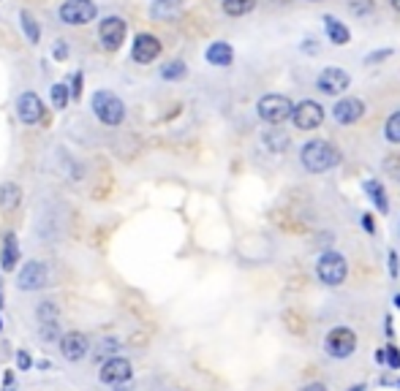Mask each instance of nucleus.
<instances>
[{
  "mask_svg": "<svg viewBox=\"0 0 400 391\" xmlns=\"http://www.w3.org/2000/svg\"><path fill=\"white\" fill-rule=\"evenodd\" d=\"M299 161H302V166L311 174H321V171L340 164V152L330 142H324V139H311L308 145L299 150Z\"/></svg>",
  "mask_w": 400,
  "mask_h": 391,
  "instance_id": "f257e3e1",
  "label": "nucleus"
},
{
  "mask_svg": "<svg viewBox=\"0 0 400 391\" xmlns=\"http://www.w3.org/2000/svg\"><path fill=\"white\" fill-rule=\"evenodd\" d=\"M90 109H93L96 120L109 125V128H117L126 120V103L120 101L112 90H96L90 98Z\"/></svg>",
  "mask_w": 400,
  "mask_h": 391,
  "instance_id": "f03ea898",
  "label": "nucleus"
},
{
  "mask_svg": "<svg viewBox=\"0 0 400 391\" xmlns=\"http://www.w3.org/2000/svg\"><path fill=\"white\" fill-rule=\"evenodd\" d=\"M98 380L109 389L128 391V383L134 380V364L126 356H109L98 367Z\"/></svg>",
  "mask_w": 400,
  "mask_h": 391,
  "instance_id": "7ed1b4c3",
  "label": "nucleus"
},
{
  "mask_svg": "<svg viewBox=\"0 0 400 391\" xmlns=\"http://www.w3.org/2000/svg\"><path fill=\"white\" fill-rule=\"evenodd\" d=\"M346 274H349V261H346V256L343 253H335V250H327V253H321L316 261V277L324 283V286H340L343 280H346Z\"/></svg>",
  "mask_w": 400,
  "mask_h": 391,
  "instance_id": "20e7f679",
  "label": "nucleus"
},
{
  "mask_svg": "<svg viewBox=\"0 0 400 391\" xmlns=\"http://www.w3.org/2000/svg\"><path fill=\"white\" fill-rule=\"evenodd\" d=\"M256 112L259 117L267 125H280L286 120H292V112H295V103L289 101L286 95H278V93H267L262 95L256 103Z\"/></svg>",
  "mask_w": 400,
  "mask_h": 391,
  "instance_id": "39448f33",
  "label": "nucleus"
},
{
  "mask_svg": "<svg viewBox=\"0 0 400 391\" xmlns=\"http://www.w3.org/2000/svg\"><path fill=\"white\" fill-rule=\"evenodd\" d=\"M324 350L333 359H349V356L357 353V334L349 326H335V329L327 331V337H324Z\"/></svg>",
  "mask_w": 400,
  "mask_h": 391,
  "instance_id": "423d86ee",
  "label": "nucleus"
},
{
  "mask_svg": "<svg viewBox=\"0 0 400 391\" xmlns=\"http://www.w3.org/2000/svg\"><path fill=\"white\" fill-rule=\"evenodd\" d=\"M49 286V267L39 261V258H30L25 261V267L17 272V289L20 291H41Z\"/></svg>",
  "mask_w": 400,
  "mask_h": 391,
  "instance_id": "0eeeda50",
  "label": "nucleus"
},
{
  "mask_svg": "<svg viewBox=\"0 0 400 391\" xmlns=\"http://www.w3.org/2000/svg\"><path fill=\"white\" fill-rule=\"evenodd\" d=\"M98 14V6L93 0H65L60 6V22L71 25V27H82L90 25Z\"/></svg>",
  "mask_w": 400,
  "mask_h": 391,
  "instance_id": "6e6552de",
  "label": "nucleus"
},
{
  "mask_svg": "<svg viewBox=\"0 0 400 391\" xmlns=\"http://www.w3.org/2000/svg\"><path fill=\"white\" fill-rule=\"evenodd\" d=\"M58 348H60V356L65 362H82L90 353V337L79 329L63 331L60 340H58Z\"/></svg>",
  "mask_w": 400,
  "mask_h": 391,
  "instance_id": "1a4fd4ad",
  "label": "nucleus"
},
{
  "mask_svg": "<svg viewBox=\"0 0 400 391\" xmlns=\"http://www.w3.org/2000/svg\"><path fill=\"white\" fill-rule=\"evenodd\" d=\"M126 33L128 27L123 17H106L98 25V39H101V46L106 52H117L123 46V41H126Z\"/></svg>",
  "mask_w": 400,
  "mask_h": 391,
  "instance_id": "9d476101",
  "label": "nucleus"
},
{
  "mask_svg": "<svg viewBox=\"0 0 400 391\" xmlns=\"http://www.w3.org/2000/svg\"><path fill=\"white\" fill-rule=\"evenodd\" d=\"M292 123L299 131H314V128H318V125L324 123V106L316 101L297 103L295 112H292Z\"/></svg>",
  "mask_w": 400,
  "mask_h": 391,
  "instance_id": "9b49d317",
  "label": "nucleus"
},
{
  "mask_svg": "<svg viewBox=\"0 0 400 391\" xmlns=\"http://www.w3.org/2000/svg\"><path fill=\"white\" fill-rule=\"evenodd\" d=\"M349 84H351V77L343 68H324L316 77V87L324 95H340L349 90Z\"/></svg>",
  "mask_w": 400,
  "mask_h": 391,
  "instance_id": "f8f14e48",
  "label": "nucleus"
},
{
  "mask_svg": "<svg viewBox=\"0 0 400 391\" xmlns=\"http://www.w3.org/2000/svg\"><path fill=\"white\" fill-rule=\"evenodd\" d=\"M17 117L22 125H39L44 120V101L36 93H22L17 98Z\"/></svg>",
  "mask_w": 400,
  "mask_h": 391,
  "instance_id": "ddd939ff",
  "label": "nucleus"
},
{
  "mask_svg": "<svg viewBox=\"0 0 400 391\" xmlns=\"http://www.w3.org/2000/svg\"><path fill=\"white\" fill-rule=\"evenodd\" d=\"M158 55H161V41H158L155 36H150V33H139V36L134 39V46H131V60L134 62L148 65V62H153Z\"/></svg>",
  "mask_w": 400,
  "mask_h": 391,
  "instance_id": "4468645a",
  "label": "nucleus"
},
{
  "mask_svg": "<svg viewBox=\"0 0 400 391\" xmlns=\"http://www.w3.org/2000/svg\"><path fill=\"white\" fill-rule=\"evenodd\" d=\"M362 114H365V103L359 101V98H340V101L333 106V117H335V123L340 125H351L362 120Z\"/></svg>",
  "mask_w": 400,
  "mask_h": 391,
  "instance_id": "2eb2a0df",
  "label": "nucleus"
},
{
  "mask_svg": "<svg viewBox=\"0 0 400 391\" xmlns=\"http://www.w3.org/2000/svg\"><path fill=\"white\" fill-rule=\"evenodd\" d=\"M20 264V242H17V234L14 231H6L3 234V245H0V267L3 272H14Z\"/></svg>",
  "mask_w": 400,
  "mask_h": 391,
  "instance_id": "dca6fc26",
  "label": "nucleus"
},
{
  "mask_svg": "<svg viewBox=\"0 0 400 391\" xmlns=\"http://www.w3.org/2000/svg\"><path fill=\"white\" fill-rule=\"evenodd\" d=\"M205 58H207V62H210V65L226 68V65H232V60H234V49L226 41H215V44H210V46H207Z\"/></svg>",
  "mask_w": 400,
  "mask_h": 391,
  "instance_id": "f3484780",
  "label": "nucleus"
},
{
  "mask_svg": "<svg viewBox=\"0 0 400 391\" xmlns=\"http://www.w3.org/2000/svg\"><path fill=\"white\" fill-rule=\"evenodd\" d=\"M22 201V187L17 183H0V209L11 212Z\"/></svg>",
  "mask_w": 400,
  "mask_h": 391,
  "instance_id": "a211bd4d",
  "label": "nucleus"
},
{
  "mask_svg": "<svg viewBox=\"0 0 400 391\" xmlns=\"http://www.w3.org/2000/svg\"><path fill=\"white\" fill-rule=\"evenodd\" d=\"M362 190L370 196V201H373V206L379 209V212H389V199H387V190H384V185L381 183H376V180H365L362 183Z\"/></svg>",
  "mask_w": 400,
  "mask_h": 391,
  "instance_id": "6ab92c4d",
  "label": "nucleus"
},
{
  "mask_svg": "<svg viewBox=\"0 0 400 391\" xmlns=\"http://www.w3.org/2000/svg\"><path fill=\"white\" fill-rule=\"evenodd\" d=\"M324 27H327V36H330V41L337 44V46H346V44L351 41V33H349V27H346L343 22H337L335 17H324Z\"/></svg>",
  "mask_w": 400,
  "mask_h": 391,
  "instance_id": "aec40b11",
  "label": "nucleus"
},
{
  "mask_svg": "<svg viewBox=\"0 0 400 391\" xmlns=\"http://www.w3.org/2000/svg\"><path fill=\"white\" fill-rule=\"evenodd\" d=\"M256 8V0H224V11L229 17H245Z\"/></svg>",
  "mask_w": 400,
  "mask_h": 391,
  "instance_id": "412c9836",
  "label": "nucleus"
},
{
  "mask_svg": "<svg viewBox=\"0 0 400 391\" xmlns=\"http://www.w3.org/2000/svg\"><path fill=\"white\" fill-rule=\"evenodd\" d=\"M20 22H22V30H25V36H27V41H30V44H39V41H41V27H39V22L33 20V14L22 11V14H20Z\"/></svg>",
  "mask_w": 400,
  "mask_h": 391,
  "instance_id": "4be33fe9",
  "label": "nucleus"
},
{
  "mask_svg": "<svg viewBox=\"0 0 400 391\" xmlns=\"http://www.w3.org/2000/svg\"><path fill=\"white\" fill-rule=\"evenodd\" d=\"M60 334H63L60 321H44V324H39V340L46 343V345H49V343H58Z\"/></svg>",
  "mask_w": 400,
  "mask_h": 391,
  "instance_id": "5701e85b",
  "label": "nucleus"
},
{
  "mask_svg": "<svg viewBox=\"0 0 400 391\" xmlns=\"http://www.w3.org/2000/svg\"><path fill=\"white\" fill-rule=\"evenodd\" d=\"M36 318H39V324H44V321H60V305H58V302H52V299L39 302V307H36Z\"/></svg>",
  "mask_w": 400,
  "mask_h": 391,
  "instance_id": "b1692460",
  "label": "nucleus"
},
{
  "mask_svg": "<svg viewBox=\"0 0 400 391\" xmlns=\"http://www.w3.org/2000/svg\"><path fill=\"white\" fill-rule=\"evenodd\" d=\"M264 145H267L270 152H286L289 136H286L283 131H267V133H264Z\"/></svg>",
  "mask_w": 400,
  "mask_h": 391,
  "instance_id": "393cba45",
  "label": "nucleus"
},
{
  "mask_svg": "<svg viewBox=\"0 0 400 391\" xmlns=\"http://www.w3.org/2000/svg\"><path fill=\"white\" fill-rule=\"evenodd\" d=\"M186 62L183 60H174V62H167L164 68H161V77L167 79V82H177V79H183L186 77Z\"/></svg>",
  "mask_w": 400,
  "mask_h": 391,
  "instance_id": "a878e982",
  "label": "nucleus"
},
{
  "mask_svg": "<svg viewBox=\"0 0 400 391\" xmlns=\"http://www.w3.org/2000/svg\"><path fill=\"white\" fill-rule=\"evenodd\" d=\"M180 6H183V0H155L153 17H172L180 11Z\"/></svg>",
  "mask_w": 400,
  "mask_h": 391,
  "instance_id": "bb28decb",
  "label": "nucleus"
},
{
  "mask_svg": "<svg viewBox=\"0 0 400 391\" xmlns=\"http://www.w3.org/2000/svg\"><path fill=\"white\" fill-rule=\"evenodd\" d=\"M68 98H71L68 84L63 82L52 84V106H55V109H65V106H68Z\"/></svg>",
  "mask_w": 400,
  "mask_h": 391,
  "instance_id": "cd10ccee",
  "label": "nucleus"
},
{
  "mask_svg": "<svg viewBox=\"0 0 400 391\" xmlns=\"http://www.w3.org/2000/svg\"><path fill=\"white\" fill-rule=\"evenodd\" d=\"M384 136H387L392 145H400V112H395V114L387 120V125H384Z\"/></svg>",
  "mask_w": 400,
  "mask_h": 391,
  "instance_id": "c85d7f7f",
  "label": "nucleus"
},
{
  "mask_svg": "<svg viewBox=\"0 0 400 391\" xmlns=\"http://www.w3.org/2000/svg\"><path fill=\"white\" fill-rule=\"evenodd\" d=\"M117 350H120V343H117L115 337H112V340L106 337L104 343H101V350H96V359H101V362H104V359H109V356H117Z\"/></svg>",
  "mask_w": 400,
  "mask_h": 391,
  "instance_id": "c756f323",
  "label": "nucleus"
},
{
  "mask_svg": "<svg viewBox=\"0 0 400 391\" xmlns=\"http://www.w3.org/2000/svg\"><path fill=\"white\" fill-rule=\"evenodd\" d=\"M349 8H351L357 17H365V14H370V11L376 8V3H373V0H349Z\"/></svg>",
  "mask_w": 400,
  "mask_h": 391,
  "instance_id": "7c9ffc66",
  "label": "nucleus"
},
{
  "mask_svg": "<svg viewBox=\"0 0 400 391\" xmlns=\"http://www.w3.org/2000/svg\"><path fill=\"white\" fill-rule=\"evenodd\" d=\"M17 370H22V372H27V370H33V356L27 353V350H17Z\"/></svg>",
  "mask_w": 400,
  "mask_h": 391,
  "instance_id": "2f4dec72",
  "label": "nucleus"
},
{
  "mask_svg": "<svg viewBox=\"0 0 400 391\" xmlns=\"http://www.w3.org/2000/svg\"><path fill=\"white\" fill-rule=\"evenodd\" d=\"M381 353H384L387 364H389L392 370H398V367H400V353H398V348H395V345H387V348L381 350Z\"/></svg>",
  "mask_w": 400,
  "mask_h": 391,
  "instance_id": "473e14b6",
  "label": "nucleus"
},
{
  "mask_svg": "<svg viewBox=\"0 0 400 391\" xmlns=\"http://www.w3.org/2000/svg\"><path fill=\"white\" fill-rule=\"evenodd\" d=\"M79 95H82V74L77 71L71 79V98H79Z\"/></svg>",
  "mask_w": 400,
  "mask_h": 391,
  "instance_id": "72a5a7b5",
  "label": "nucleus"
},
{
  "mask_svg": "<svg viewBox=\"0 0 400 391\" xmlns=\"http://www.w3.org/2000/svg\"><path fill=\"white\" fill-rule=\"evenodd\" d=\"M52 55H55V60H65V58H68V44H65V41H55V49H52Z\"/></svg>",
  "mask_w": 400,
  "mask_h": 391,
  "instance_id": "f704fd0d",
  "label": "nucleus"
},
{
  "mask_svg": "<svg viewBox=\"0 0 400 391\" xmlns=\"http://www.w3.org/2000/svg\"><path fill=\"white\" fill-rule=\"evenodd\" d=\"M0 391H17V386H14V372L11 370L3 372V386H0Z\"/></svg>",
  "mask_w": 400,
  "mask_h": 391,
  "instance_id": "c9c22d12",
  "label": "nucleus"
},
{
  "mask_svg": "<svg viewBox=\"0 0 400 391\" xmlns=\"http://www.w3.org/2000/svg\"><path fill=\"white\" fill-rule=\"evenodd\" d=\"M389 55H392V49H381V52H373V55H370V58H368V65H370V62L387 60V58H389Z\"/></svg>",
  "mask_w": 400,
  "mask_h": 391,
  "instance_id": "e433bc0d",
  "label": "nucleus"
},
{
  "mask_svg": "<svg viewBox=\"0 0 400 391\" xmlns=\"http://www.w3.org/2000/svg\"><path fill=\"white\" fill-rule=\"evenodd\" d=\"M389 272L398 274V253L395 250H389Z\"/></svg>",
  "mask_w": 400,
  "mask_h": 391,
  "instance_id": "4c0bfd02",
  "label": "nucleus"
},
{
  "mask_svg": "<svg viewBox=\"0 0 400 391\" xmlns=\"http://www.w3.org/2000/svg\"><path fill=\"white\" fill-rule=\"evenodd\" d=\"M362 226H365L368 234H373V218H370V215H362Z\"/></svg>",
  "mask_w": 400,
  "mask_h": 391,
  "instance_id": "58836bf2",
  "label": "nucleus"
},
{
  "mask_svg": "<svg viewBox=\"0 0 400 391\" xmlns=\"http://www.w3.org/2000/svg\"><path fill=\"white\" fill-rule=\"evenodd\" d=\"M302 391H327V386H324V383H308Z\"/></svg>",
  "mask_w": 400,
  "mask_h": 391,
  "instance_id": "ea45409f",
  "label": "nucleus"
},
{
  "mask_svg": "<svg viewBox=\"0 0 400 391\" xmlns=\"http://www.w3.org/2000/svg\"><path fill=\"white\" fill-rule=\"evenodd\" d=\"M36 367H39V370H52V362H49V359H41V362H39V364H36Z\"/></svg>",
  "mask_w": 400,
  "mask_h": 391,
  "instance_id": "a19ab883",
  "label": "nucleus"
},
{
  "mask_svg": "<svg viewBox=\"0 0 400 391\" xmlns=\"http://www.w3.org/2000/svg\"><path fill=\"white\" fill-rule=\"evenodd\" d=\"M6 307V289H3V277H0V310Z\"/></svg>",
  "mask_w": 400,
  "mask_h": 391,
  "instance_id": "79ce46f5",
  "label": "nucleus"
},
{
  "mask_svg": "<svg viewBox=\"0 0 400 391\" xmlns=\"http://www.w3.org/2000/svg\"><path fill=\"white\" fill-rule=\"evenodd\" d=\"M302 49H305L308 55H314V52H316V46H314V41H305V46H302Z\"/></svg>",
  "mask_w": 400,
  "mask_h": 391,
  "instance_id": "37998d69",
  "label": "nucleus"
},
{
  "mask_svg": "<svg viewBox=\"0 0 400 391\" xmlns=\"http://www.w3.org/2000/svg\"><path fill=\"white\" fill-rule=\"evenodd\" d=\"M389 3H392V8H395V11H400V0H389Z\"/></svg>",
  "mask_w": 400,
  "mask_h": 391,
  "instance_id": "c03bdc74",
  "label": "nucleus"
},
{
  "mask_svg": "<svg viewBox=\"0 0 400 391\" xmlns=\"http://www.w3.org/2000/svg\"><path fill=\"white\" fill-rule=\"evenodd\" d=\"M349 391H365V386H362V383H357V386H351Z\"/></svg>",
  "mask_w": 400,
  "mask_h": 391,
  "instance_id": "a18cd8bd",
  "label": "nucleus"
},
{
  "mask_svg": "<svg viewBox=\"0 0 400 391\" xmlns=\"http://www.w3.org/2000/svg\"><path fill=\"white\" fill-rule=\"evenodd\" d=\"M395 305H398V310H400V296H395Z\"/></svg>",
  "mask_w": 400,
  "mask_h": 391,
  "instance_id": "49530a36",
  "label": "nucleus"
},
{
  "mask_svg": "<svg viewBox=\"0 0 400 391\" xmlns=\"http://www.w3.org/2000/svg\"><path fill=\"white\" fill-rule=\"evenodd\" d=\"M0 331H3V321H0Z\"/></svg>",
  "mask_w": 400,
  "mask_h": 391,
  "instance_id": "de8ad7c7",
  "label": "nucleus"
},
{
  "mask_svg": "<svg viewBox=\"0 0 400 391\" xmlns=\"http://www.w3.org/2000/svg\"><path fill=\"white\" fill-rule=\"evenodd\" d=\"M398 386H400V380H398Z\"/></svg>",
  "mask_w": 400,
  "mask_h": 391,
  "instance_id": "09e8293b",
  "label": "nucleus"
}]
</instances>
